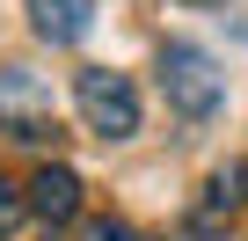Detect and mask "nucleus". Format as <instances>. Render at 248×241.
I'll return each mask as SVG.
<instances>
[{
	"label": "nucleus",
	"instance_id": "1",
	"mask_svg": "<svg viewBox=\"0 0 248 241\" xmlns=\"http://www.w3.org/2000/svg\"><path fill=\"white\" fill-rule=\"evenodd\" d=\"M161 95H168L175 117H212L226 102V73L197 44H161Z\"/></svg>",
	"mask_w": 248,
	"mask_h": 241
},
{
	"label": "nucleus",
	"instance_id": "2",
	"mask_svg": "<svg viewBox=\"0 0 248 241\" xmlns=\"http://www.w3.org/2000/svg\"><path fill=\"white\" fill-rule=\"evenodd\" d=\"M73 110H80V125L102 132V139H132L139 132V88L124 73H109V66L73 73Z\"/></svg>",
	"mask_w": 248,
	"mask_h": 241
},
{
	"label": "nucleus",
	"instance_id": "3",
	"mask_svg": "<svg viewBox=\"0 0 248 241\" xmlns=\"http://www.w3.org/2000/svg\"><path fill=\"white\" fill-rule=\"evenodd\" d=\"M0 125H8V139H22V146L59 139V125H51V88L37 73L8 66V73H0Z\"/></svg>",
	"mask_w": 248,
	"mask_h": 241
},
{
	"label": "nucleus",
	"instance_id": "4",
	"mask_svg": "<svg viewBox=\"0 0 248 241\" xmlns=\"http://www.w3.org/2000/svg\"><path fill=\"white\" fill-rule=\"evenodd\" d=\"M22 205H30V212H37V219H51V226H66V219H73V212H80V176H73V168H51V161H44V168H37V183H30V197H22Z\"/></svg>",
	"mask_w": 248,
	"mask_h": 241
},
{
	"label": "nucleus",
	"instance_id": "5",
	"mask_svg": "<svg viewBox=\"0 0 248 241\" xmlns=\"http://www.w3.org/2000/svg\"><path fill=\"white\" fill-rule=\"evenodd\" d=\"M30 22L44 44H80L95 30V0H30Z\"/></svg>",
	"mask_w": 248,
	"mask_h": 241
},
{
	"label": "nucleus",
	"instance_id": "6",
	"mask_svg": "<svg viewBox=\"0 0 248 241\" xmlns=\"http://www.w3.org/2000/svg\"><path fill=\"white\" fill-rule=\"evenodd\" d=\"M248 197V168H219L212 183H204V205H197V219H190V234H219V219L233 212Z\"/></svg>",
	"mask_w": 248,
	"mask_h": 241
},
{
	"label": "nucleus",
	"instance_id": "7",
	"mask_svg": "<svg viewBox=\"0 0 248 241\" xmlns=\"http://www.w3.org/2000/svg\"><path fill=\"white\" fill-rule=\"evenodd\" d=\"M22 212H30V205H22V190L0 176V234H15V226H22Z\"/></svg>",
	"mask_w": 248,
	"mask_h": 241
},
{
	"label": "nucleus",
	"instance_id": "8",
	"mask_svg": "<svg viewBox=\"0 0 248 241\" xmlns=\"http://www.w3.org/2000/svg\"><path fill=\"white\" fill-rule=\"evenodd\" d=\"M80 241H139L132 226H124V219H88V234Z\"/></svg>",
	"mask_w": 248,
	"mask_h": 241
},
{
	"label": "nucleus",
	"instance_id": "9",
	"mask_svg": "<svg viewBox=\"0 0 248 241\" xmlns=\"http://www.w3.org/2000/svg\"><path fill=\"white\" fill-rule=\"evenodd\" d=\"M183 8H219V0H183Z\"/></svg>",
	"mask_w": 248,
	"mask_h": 241
}]
</instances>
